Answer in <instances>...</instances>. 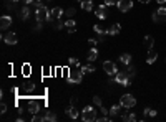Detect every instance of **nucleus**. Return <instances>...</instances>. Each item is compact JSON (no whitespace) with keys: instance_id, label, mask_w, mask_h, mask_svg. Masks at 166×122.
I'll use <instances>...</instances> for the list:
<instances>
[{"instance_id":"obj_35","label":"nucleus","mask_w":166,"mask_h":122,"mask_svg":"<svg viewBox=\"0 0 166 122\" xmlns=\"http://www.w3.org/2000/svg\"><path fill=\"white\" fill-rule=\"evenodd\" d=\"M0 112H2V114L7 112V104H5V102H2V106H0Z\"/></svg>"},{"instance_id":"obj_3","label":"nucleus","mask_w":166,"mask_h":122,"mask_svg":"<svg viewBox=\"0 0 166 122\" xmlns=\"http://www.w3.org/2000/svg\"><path fill=\"white\" fill-rule=\"evenodd\" d=\"M82 119L85 122H92V120L96 119V111H95L93 106H87V107L82 111Z\"/></svg>"},{"instance_id":"obj_41","label":"nucleus","mask_w":166,"mask_h":122,"mask_svg":"<svg viewBox=\"0 0 166 122\" xmlns=\"http://www.w3.org/2000/svg\"><path fill=\"white\" fill-rule=\"evenodd\" d=\"M63 25H65V23H62V22H58L55 26H57V30H60V28H63Z\"/></svg>"},{"instance_id":"obj_26","label":"nucleus","mask_w":166,"mask_h":122,"mask_svg":"<svg viewBox=\"0 0 166 122\" xmlns=\"http://www.w3.org/2000/svg\"><path fill=\"white\" fill-rule=\"evenodd\" d=\"M123 120H130V122H133V120H136V115L135 114H131V112H126L125 115H123Z\"/></svg>"},{"instance_id":"obj_24","label":"nucleus","mask_w":166,"mask_h":122,"mask_svg":"<svg viewBox=\"0 0 166 122\" xmlns=\"http://www.w3.org/2000/svg\"><path fill=\"white\" fill-rule=\"evenodd\" d=\"M43 120H50V122H55L57 120V115L53 114V112H50V111H48V112L43 115Z\"/></svg>"},{"instance_id":"obj_23","label":"nucleus","mask_w":166,"mask_h":122,"mask_svg":"<svg viewBox=\"0 0 166 122\" xmlns=\"http://www.w3.org/2000/svg\"><path fill=\"white\" fill-rule=\"evenodd\" d=\"M154 45V38L153 36H144V46H146V48H151V46Z\"/></svg>"},{"instance_id":"obj_37","label":"nucleus","mask_w":166,"mask_h":122,"mask_svg":"<svg viewBox=\"0 0 166 122\" xmlns=\"http://www.w3.org/2000/svg\"><path fill=\"white\" fill-rule=\"evenodd\" d=\"M100 111H101V114H103V115H108V112H110V111H106V109L103 107V106L100 107Z\"/></svg>"},{"instance_id":"obj_21","label":"nucleus","mask_w":166,"mask_h":122,"mask_svg":"<svg viewBox=\"0 0 166 122\" xmlns=\"http://www.w3.org/2000/svg\"><path fill=\"white\" fill-rule=\"evenodd\" d=\"M82 8L87 10V12H90V10L93 8V2L92 0H82Z\"/></svg>"},{"instance_id":"obj_19","label":"nucleus","mask_w":166,"mask_h":122,"mask_svg":"<svg viewBox=\"0 0 166 122\" xmlns=\"http://www.w3.org/2000/svg\"><path fill=\"white\" fill-rule=\"evenodd\" d=\"M121 107H123L121 104H115V106H111V109H110V115H111V119L118 115V112H120V109H121Z\"/></svg>"},{"instance_id":"obj_17","label":"nucleus","mask_w":166,"mask_h":122,"mask_svg":"<svg viewBox=\"0 0 166 122\" xmlns=\"http://www.w3.org/2000/svg\"><path fill=\"white\" fill-rule=\"evenodd\" d=\"M105 7H106V5H100V7L98 8H96V17H98L100 20H105L106 18V12H105Z\"/></svg>"},{"instance_id":"obj_1","label":"nucleus","mask_w":166,"mask_h":122,"mask_svg":"<svg viewBox=\"0 0 166 122\" xmlns=\"http://www.w3.org/2000/svg\"><path fill=\"white\" fill-rule=\"evenodd\" d=\"M35 18H37V22H42V23H43L45 20L50 18V10H48L45 5L38 3V5H37V8H35Z\"/></svg>"},{"instance_id":"obj_34","label":"nucleus","mask_w":166,"mask_h":122,"mask_svg":"<svg viewBox=\"0 0 166 122\" xmlns=\"http://www.w3.org/2000/svg\"><path fill=\"white\" fill-rule=\"evenodd\" d=\"M88 45H90V48H96V40H88Z\"/></svg>"},{"instance_id":"obj_9","label":"nucleus","mask_w":166,"mask_h":122,"mask_svg":"<svg viewBox=\"0 0 166 122\" xmlns=\"http://www.w3.org/2000/svg\"><path fill=\"white\" fill-rule=\"evenodd\" d=\"M118 10L120 12H128V10H130L131 7H133V2L131 0H118Z\"/></svg>"},{"instance_id":"obj_25","label":"nucleus","mask_w":166,"mask_h":122,"mask_svg":"<svg viewBox=\"0 0 166 122\" xmlns=\"http://www.w3.org/2000/svg\"><path fill=\"white\" fill-rule=\"evenodd\" d=\"M80 70L83 71V74H87V73H93L95 68H93L92 65H85V66H80Z\"/></svg>"},{"instance_id":"obj_27","label":"nucleus","mask_w":166,"mask_h":122,"mask_svg":"<svg viewBox=\"0 0 166 122\" xmlns=\"http://www.w3.org/2000/svg\"><path fill=\"white\" fill-rule=\"evenodd\" d=\"M143 114H144V115H149V117H154V115H156V111H153V109L146 107V109L143 111Z\"/></svg>"},{"instance_id":"obj_15","label":"nucleus","mask_w":166,"mask_h":122,"mask_svg":"<svg viewBox=\"0 0 166 122\" xmlns=\"http://www.w3.org/2000/svg\"><path fill=\"white\" fill-rule=\"evenodd\" d=\"M158 60V53L154 51V50H151L149 48V51H148V56H146V63H149V65H153L154 61Z\"/></svg>"},{"instance_id":"obj_40","label":"nucleus","mask_w":166,"mask_h":122,"mask_svg":"<svg viewBox=\"0 0 166 122\" xmlns=\"http://www.w3.org/2000/svg\"><path fill=\"white\" fill-rule=\"evenodd\" d=\"M23 3L25 5H32V3H35V0H23Z\"/></svg>"},{"instance_id":"obj_38","label":"nucleus","mask_w":166,"mask_h":122,"mask_svg":"<svg viewBox=\"0 0 166 122\" xmlns=\"http://www.w3.org/2000/svg\"><path fill=\"white\" fill-rule=\"evenodd\" d=\"M67 15H68V17H73V15H75V10H73V8L67 10Z\"/></svg>"},{"instance_id":"obj_28","label":"nucleus","mask_w":166,"mask_h":122,"mask_svg":"<svg viewBox=\"0 0 166 122\" xmlns=\"http://www.w3.org/2000/svg\"><path fill=\"white\" fill-rule=\"evenodd\" d=\"M68 63H70V66H73V68H80V61L77 60V58H70Z\"/></svg>"},{"instance_id":"obj_45","label":"nucleus","mask_w":166,"mask_h":122,"mask_svg":"<svg viewBox=\"0 0 166 122\" xmlns=\"http://www.w3.org/2000/svg\"><path fill=\"white\" fill-rule=\"evenodd\" d=\"M42 2V0H35V3H40Z\"/></svg>"},{"instance_id":"obj_20","label":"nucleus","mask_w":166,"mask_h":122,"mask_svg":"<svg viewBox=\"0 0 166 122\" xmlns=\"http://www.w3.org/2000/svg\"><path fill=\"white\" fill-rule=\"evenodd\" d=\"M120 61L123 63V65H130V63H131V55H128V53H123V55L120 56Z\"/></svg>"},{"instance_id":"obj_42","label":"nucleus","mask_w":166,"mask_h":122,"mask_svg":"<svg viewBox=\"0 0 166 122\" xmlns=\"http://www.w3.org/2000/svg\"><path fill=\"white\" fill-rule=\"evenodd\" d=\"M149 2H151V0H140V3H144V5L149 3Z\"/></svg>"},{"instance_id":"obj_33","label":"nucleus","mask_w":166,"mask_h":122,"mask_svg":"<svg viewBox=\"0 0 166 122\" xmlns=\"http://www.w3.org/2000/svg\"><path fill=\"white\" fill-rule=\"evenodd\" d=\"M77 104H78V99H77V96H73V97L70 99V106H73V107H75Z\"/></svg>"},{"instance_id":"obj_39","label":"nucleus","mask_w":166,"mask_h":122,"mask_svg":"<svg viewBox=\"0 0 166 122\" xmlns=\"http://www.w3.org/2000/svg\"><path fill=\"white\" fill-rule=\"evenodd\" d=\"M40 30H42V22H38L37 26H35V31H40Z\"/></svg>"},{"instance_id":"obj_36","label":"nucleus","mask_w":166,"mask_h":122,"mask_svg":"<svg viewBox=\"0 0 166 122\" xmlns=\"http://www.w3.org/2000/svg\"><path fill=\"white\" fill-rule=\"evenodd\" d=\"M22 70H23V74H25V76H27V74H30V66H28V65H25Z\"/></svg>"},{"instance_id":"obj_12","label":"nucleus","mask_w":166,"mask_h":122,"mask_svg":"<svg viewBox=\"0 0 166 122\" xmlns=\"http://www.w3.org/2000/svg\"><path fill=\"white\" fill-rule=\"evenodd\" d=\"M10 25H12V18H10L8 15H3V17L0 18V28H2V30H7Z\"/></svg>"},{"instance_id":"obj_14","label":"nucleus","mask_w":166,"mask_h":122,"mask_svg":"<svg viewBox=\"0 0 166 122\" xmlns=\"http://www.w3.org/2000/svg\"><path fill=\"white\" fill-rule=\"evenodd\" d=\"M65 28H67V31L68 33H75V30H77V22L75 20H67L65 22Z\"/></svg>"},{"instance_id":"obj_44","label":"nucleus","mask_w":166,"mask_h":122,"mask_svg":"<svg viewBox=\"0 0 166 122\" xmlns=\"http://www.w3.org/2000/svg\"><path fill=\"white\" fill-rule=\"evenodd\" d=\"M10 2H12V3H17V2H18V0H10Z\"/></svg>"},{"instance_id":"obj_16","label":"nucleus","mask_w":166,"mask_h":122,"mask_svg":"<svg viewBox=\"0 0 166 122\" xmlns=\"http://www.w3.org/2000/svg\"><path fill=\"white\" fill-rule=\"evenodd\" d=\"M120 30H121V25H120V23H113L106 31H108V35L113 36V35H118V33H120Z\"/></svg>"},{"instance_id":"obj_10","label":"nucleus","mask_w":166,"mask_h":122,"mask_svg":"<svg viewBox=\"0 0 166 122\" xmlns=\"http://www.w3.org/2000/svg\"><path fill=\"white\" fill-rule=\"evenodd\" d=\"M62 15H63V8L55 7V8H53L52 12H50V18H48V20H50V22H53V20H60Z\"/></svg>"},{"instance_id":"obj_22","label":"nucleus","mask_w":166,"mask_h":122,"mask_svg":"<svg viewBox=\"0 0 166 122\" xmlns=\"http://www.w3.org/2000/svg\"><path fill=\"white\" fill-rule=\"evenodd\" d=\"M96 58H98V51H96V48H90V51H88V61H95Z\"/></svg>"},{"instance_id":"obj_13","label":"nucleus","mask_w":166,"mask_h":122,"mask_svg":"<svg viewBox=\"0 0 166 122\" xmlns=\"http://www.w3.org/2000/svg\"><path fill=\"white\" fill-rule=\"evenodd\" d=\"M93 30H95V33L98 35V40H100V41L103 40V36H105V35H108V31L103 30V26H101V25H95V26H93Z\"/></svg>"},{"instance_id":"obj_29","label":"nucleus","mask_w":166,"mask_h":122,"mask_svg":"<svg viewBox=\"0 0 166 122\" xmlns=\"http://www.w3.org/2000/svg\"><path fill=\"white\" fill-rule=\"evenodd\" d=\"M135 71H136V70H135V66L128 65V70H126L125 73H126V74H128V76H130V78H131V76H135Z\"/></svg>"},{"instance_id":"obj_46","label":"nucleus","mask_w":166,"mask_h":122,"mask_svg":"<svg viewBox=\"0 0 166 122\" xmlns=\"http://www.w3.org/2000/svg\"><path fill=\"white\" fill-rule=\"evenodd\" d=\"M80 2H82V0H80Z\"/></svg>"},{"instance_id":"obj_6","label":"nucleus","mask_w":166,"mask_h":122,"mask_svg":"<svg viewBox=\"0 0 166 122\" xmlns=\"http://www.w3.org/2000/svg\"><path fill=\"white\" fill-rule=\"evenodd\" d=\"M115 81L118 84H121V86H130V76H128L125 71H118V73H116Z\"/></svg>"},{"instance_id":"obj_5","label":"nucleus","mask_w":166,"mask_h":122,"mask_svg":"<svg viewBox=\"0 0 166 122\" xmlns=\"http://www.w3.org/2000/svg\"><path fill=\"white\" fill-rule=\"evenodd\" d=\"M153 22H154V23H163V22H166V8H164V7H159L156 12L153 13Z\"/></svg>"},{"instance_id":"obj_32","label":"nucleus","mask_w":166,"mask_h":122,"mask_svg":"<svg viewBox=\"0 0 166 122\" xmlns=\"http://www.w3.org/2000/svg\"><path fill=\"white\" fill-rule=\"evenodd\" d=\"M103 2H105L106 7H111V5H116V3H118V0H103Z\"/></svg>"},{"instance_id":"obj_7","label":"nucleus","mask_w":166,"mask_h":122,"mask_svg":"<svg viewBox=\"0 0 166 122\" xmlns=\"http://www.w3.org/2000/svg\"><path fill=\"white\" fill-rule=\"evenodd\" d=\"M103 71L106 74H110V76H113V74L118 73V68H116V65L113 61H105L103 63Z\"/></svg>"},{"instance_id":"obj_2","label":"nucleus","mask_w":166,"mask_h":122,"mask_svg":"<svg viewBox=\"0 0 166 122\" xmlns=\"http://www.w3.org/2000/svg\"><path fill=\"white\" fill-rule=\"evenodd\" d=\"M82 79H83V71L82 70H68V83H72V84H78V83H82Z\"/></svg>"},{"instance_id":"obj_31","label":"nucleus","mask_w":166,"mask_h":122,"mask_svg":"<svg viewBox=\"0 0 166 122\" xmlns=\"http://www.w3.org/2000/svg\"><path fill=\"white\" fill-rule=\"evenodd\" d=\"M93 104H95V106H98V107H101V106H103V102H101V99H100L98 96H95V97H93Z\"/></svg>"},{"instance_id":"obj_43","label":"nucleus","mask_w":166,"mask_h":122,"mask_svg":"<svg viewBox=\"0 0 166 122\" xmlns=\"http://www.w3.org/2000/svg\"><path fill=\"white\" fill-rule=\"evenodd\" d=\"M158 3H166V0H156Z\"/></svg>"},{"instance_id":"obj_30","label":"nucleus","mask_w":166,"mask_h":122,"mask_svg":"<svg viewBox=\"0 0 166 122\" xmlns=\"http://www.w3.org/2000/svg\"><path fill=\"white\" fill-rule=\"evenodd\" d=\"M28 13H30V10H28V7H23V10H22V20H27L28 18Z\"/></svg>"},{"instance_id":"obj_18","label":"nucleus","mask_w":166,"mask_h":122,"mask_svg":"<svg viewBox=\"0 0 166 122\" xmlns=\"http://www.w3.org/2000/svg\"><path fill=\"white\" fill-rule=\"evenodd\" d=\"M65 112L68 114V117H72V119H78V115H80V112L73 107V106H70V107H68V109L65 111Z\"/></svg>"},{"instance_id":"obj_8","label":"nucleus","mask_w":166,"mask_h":122,"mask_svg":"<svg viewBox=\"0 0 166 122\" xmlns=\"http://www.w3.org/2000/svg\"><path fill=\"white\" fill-rule=\"evenodd\" d=\"M3 41H5L7 45H17L18 38H17V35H15L13 31H8V33L3 35Z\"/></svg>"},{"instance_id":"obj_4","label":"nucleus","mask_w":166,"mask_h":122,"mask_svg":"<svg viewBox=\"0 0 166 122\" xmlns=\"http://www.w3.org/2000/svg\"><path fill=\"white\" fill-rule=\"evenodd\" d=\"M120 104L123 106V107H126V109H131V107L136 106V99L133 97L131 94H123L121 99H120Z\"/></svg>"},{"instance_id":"obj_11","label":"nucleus","mask_w":166,"mask_h":122,"mask_svg":"<svg viewBox=\"0 0 166 122\" xmlns=\"http://www.w3.org/2000/svg\"><path fill=\"white\" fill-rule=\"evenodd\" d=\"M28 111L32 114H38L40 112V104H38V101L37 99H30L28 101Z\"/></svg>"}]
</instances>
